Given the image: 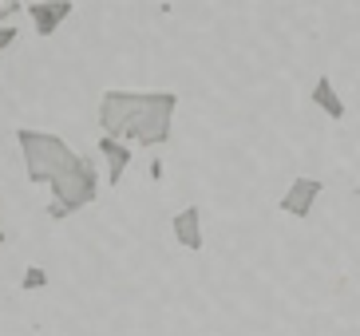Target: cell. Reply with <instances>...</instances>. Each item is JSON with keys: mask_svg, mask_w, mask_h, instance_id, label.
I'll use <instances>...</instances> for the list:
<instances>
[{"mask_svg": "<svg viewBox=\"0 0 360 336\" xmlns=\"http://www.w3.org/2000/svg\"><path fill=\"white\" fill-rule=\"evenodd\" d=\"M12 44H16V28H12V24H4V28H0V52H8Z\"/></svg>", "mask_w": 360, "mask_h": 336, "instance_id": "obj_10", "label": "cell"}, {"mask_svg": "<svg viewBox=\"0 0 360 336\" xmlns=\"http://www.w3.org/2000/svg\"><path fill=\"white\" fill-rule=\"evenodd\" d=\"M16 143H20V155H24V174L28 182H56L60 174L75 167L79 150H72L60 135H48V131H32V127H20L16 131Z\"/></svg>", "mask_w": 360, "mask_h": 336, "instance_id": "obj_2", "label": "cell"}, {"mask_svg": "<svg viewBox=\"0 0 360 336\" xmlns=\"http://www.w3.org/2000/svg\"><path fill=\"white\" fill-rule=\"evenodd\" d=\"M321 190H325V182L321 179H309V174H301V179L289 182V190L281 194V214H289V218H309L313 214V206H317Z\"/></svg>", "mask_w": 360, "mask_h": 336, "instance_id": "obj_4", "label": "cell"}, {"mask_svg": "<svg viewBox=\"0 0 360 336\" xmlns=\"http://www.w3.org/2000/svg\"><path fill=\"white\" fill-rule=\"evenodd\" d=\"M99 158L107 162V182L111 186H119L123 182V174H127V167H131V147L127 143H115V138H103L99 135Z\"/></svg>", "mask_w": 360, "mask_h": 336, "instance_id": "obj_7", "label": "cell"}, {"mask_svg": "<svg viewBox=\"0 0 360 336\" xmlns=\"http://www.w3.org/2000/svg\"><path fill=\"white\" fill-rule=\"evenodd\" d=\"M20 285L24 289H44V285H48V269H44V265H28L24 277H20Z\"/></svg>", "mask_w": 360, "mask_h": 336, "instance_id": "obj_9", "label": "cell"}, {"mask_svg": "<svg viewBox=\"0 0 360 336\" xmlns=\"http://www.w3.org/2000/svg\"><path fill=\"white\" fill-rule=\"evenodd\" d=\"M309 99H313V103H317L328 119H345V115H349V107H345V99L337 95V87H333V79H328V75H317V84H313Z\"/></svg>", "mask_w": 360, "mask_h": 336, "instance_id": "obj_8", "label": "cell"}, {"mask_svg": "<svg viewBox=\"0 0 360 336\" xmlns=\"http://www.w3.org/2000/svg\"><path fill=\"white\" fill-rule=\"evenodd\" d=\"M179 111L174 91H103L99 99V127L103 138L135 143V147H162L170 138V123Z\"/></svg>", "mask_w": 360, "mask_h": 336, "instance_id": "obj_1", "label": "cell"}, {"mask_svg": "<svg viewBox=\"0 0 360 336\" xmlns=\"http://www.w3.org/2000/svg\"><path fill=\"white\" fill-rule=\"evenodd\" d=\"M24 12L32 16L36 36H44V40H48V36H52V32L75 12V4H72V0H32V4H24Z\"/></svg>", "mask_w": 360, "mask_h": 336, "instance_id": "obj_5", "label": "cell"}, {"mask_svg": "<svg viewBox=\"0 0 360 336\" xmlns=\"http://www.w3.org/2000/svg\"><path fill=\"white\" fill-rule=\"evenodd\" d=\"M48 186H52V206H48V214H52L56 221H64L68 214L91 206V202H96V194H99L96 158L79 155V158H75V167L68 170V174H60L56 182H48Z\"/></svg>", "mask_w": 360, "mask_h": 336, "instance_id": "obj_3", "label": "cell"}, {"mask_svg": "<svg viewBox=\"0 0 360 336\" xmlns=\"http://www.w3.org/2000/svg\"><path fill=\"white\" fill-rule=\"evenodd\" d=\"M4 242H8V238H4V230H0V245H4Z\"/></svg>", "mask_w": 360, "mask_h": 336, "instance_id": "obj_12", "label": "cell"}, {"mask_svg": "<svg viewBox=\"0 0 360 336\" xmlns=\"http://www.w3.org/2000/svg\"><path fill=\"white\" fill-rule=\"evenodd\" d=\"M16 12H24V4H4V8H0V28H4L8 16H16Z\"/></svg>", "mask_w": 360, "mask_h": 336, "instance_id": "obj_11", "label": "cell"}, {"mask_svg": "<svg viewBox=\"0 0 360 336\" xmlns=\"http://www.w3.org/2000/svg\"><path fill=\"white\" fill-rule=\"evenodd\" d=\"M170 226H174V242H179L182 250H191V253L202 250V210L198 206H182Z\"/></svg>", "mask_w": 360, "mask_h": 336, "instance_id": "obj_6", "label": "cell"}]
</instances>
